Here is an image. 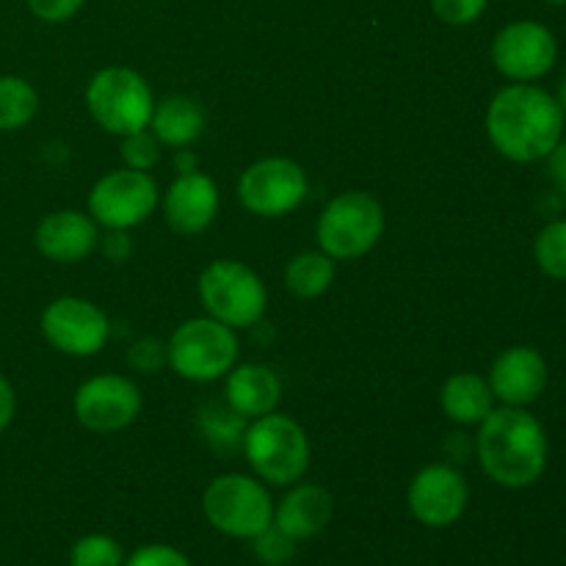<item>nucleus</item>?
<instances>
[{
  "mask_svg": "<svg viewBox=\"0 0 566 566\" xmlns=\"http://www.w3.org/2000/svg\"><path fill=\"white\" fill-rule=\"evenodd\" d=\"M247 420L241 415L232 412L230 407H219V403H208L199 409V431L208 440L213 451L230 453L243 446V434H247Z\"/></svg>",
  "mask_w": 566,
  "mask_h": 566,
  "instance_id": "obj_24",
  "label": "nucleus"
},
{
  "mask_svg": "<svg viewBox=\"0 0 566 566\" xmlns=\"http://www.w3.org/2000/svg\"><path fill=\"white\" fill-rule=\"evenodd\" d=\"M566 114L556 94L536 83H509L486 108V136L512 164H539L564 138Z\"/></svg>",
  "mask_w": 566,
  "mask_h": 566,
  "instance_id": "obj_1",
  "label": "nucleus"
},
{
  "mask_svg": "<svg viewBox=\"0 0 566 566\" xmlns=\"http://www.w3.org/2000/svg\"><path fill=\"white\" fill-rule=\"evenodd\" d=\"M177 171H180V175H186V171H197V158H193L191 153H186V149H182V155L177 158Z\"/></svg>",
  "mask_w": 566,
  "mask_h": 566,
  "instance_id": "obj_36",
  "label": "nucleus"
},
{
  "mask_svg": "<svg viewBox=\"0 0 566 566\" xmlns=\"http://www.w3.org/2000/svg\"><path fill=\"white\" fill-rule=\"evenodd\" d=\"M385 235V208L374 193H337L318 216L315 238L332 260H357Z\"/></svg>",
  "mask_w": 566,
  "mask_h": 566,
  "instance_id": "obj_8",
  "label": "nucleus"
},
{
  "mask_svg": "<svg viewBox=\"0 0 566 566\" xmlns=\"http://www.w3.org/2000/svg\"><path fill=\"white\" fill-rule=\"evenodd\" d=\"M39 111V94L25 77L0 75V133L22 130Z\"/></svg>",
  "mask_w": 566,
  "mask_h": 566,
  "instance_id": "obj_23",
  "label": "nucleus"
},
{
  "mask_svg": "<svg viewBox=\"0 0 566 566\" xmlns=\"http://www.w3.org/2000/svg\"><path fill=\"white\" fill-rule=\"evenodd\" d=\"M558 42L536 20L509 22L492 42V64L512 83H536L556 66Z\"/></svg>",
  "mask_w": 566,
  "mask_h": 566,
  "instance_id": "obj_12",
  "label": "nucleus"
},
{
  "mask_svg": "<svg viewBox=\"0 0 566 566\" xmlns=\"http://www.w3.org/2000/svg\"><path fill=\"white\" fill-rule=\"evenodd\" d=\"M545 164H547V175H551L553 186H556L566 197V138H562V142L553 147V153L547 155Z\"/></svg>",
  "mask_w": 566,
  "mask_h": 566,
  "instance_id": "obj_33",
  "label": "nucleus"
},
{
  "mask_svg": "<svg viewBox=\"0 0 566 566\" xmlns=\"http://www.w3.org/2000/svg\"><path fill=\"white\" fill-rule=\"evenodd\" d=\"M227 407L243 420H258L276 412L282 401V381L269 365L243 363L227 374Z\"/></svg>",
  "mask_w": 566,
  "mask_h": 566,
  "instance_id": "obj_19",
  "label": "nucleus"
},
{
  "mask_svg": "<svg viewBox=\"0 0 566 566\" xmlns=\"http://www.w3.org/2000/svg\"><path fill=\"white\" fill-rule=\"evenodd\" d=\"M545 3H551V6H566V0H545Z\"/></svg>",
  "mask_w": 566,
  "mask_h": 566,
  "instance_id": "obj_38",
  "label": "nucleus"
},
{
  "mask_svg": "<svg viewBox=\"0 0 566 566\" xmlns=\"http://www.w3.org/2000/svg\"><path fill=\"white\" fill-rule=\"evenodd\" d=\"M249 468L263 484L293 486L310 470V437L291 415L271 412L249 420L241 446Z\"/></svg>",
  "mask_w": 566,
  "mask_h": 566,
  "instance_id": "obj_3",
  "label": "nucleus"
},
{
  "mask_svg": "<svg viewBox=\"0 0 566 566\" xmlns=\"http://www.w3.org/2000/svg\"><path fill=\"white\" fill-rule=\"evenodd\" d=\"M556 99H558V105H562L564 114H566V72H564L562 83H558V94H556Z\"/></svg>",
  "mask_w": 566,
  "mask_h": 566,
  "instance_id": "obj_37",
  "label": "nucleus"
},
{
  "mask_svg": "<svg viewBox=\"0 0 566 566\" xmlns=\"http://www.w3.org/2000/svg\"><path fill=\"white\" fill-rule=\"evenodd\" d=\"M86 0H28V9L42 22H66L83 9Z\"/></svg>",
  "mask_w": 566,
  "mask_h": 566,
  "instance_id": "obj_32",
  "label": "nucleus"
},
{
  "mask_svg": "<svg viewBox=\"0 0 566 566\" xmlns=\"http://www.w3.org/2000/svg\"><path fill=\"white\" fill-rule=\"evenodd\" d=\"M160 205L158 182L149 171L114 169L88 191V216L105 230H133L144 224Z\"/></svg>",
  "mask_w": 566,
  "mask_h": 566,
  "instance_id": "obj_9",
  "label": "nucleus"
},
{
  "mask_svg": "<svg viewBox=\"0 0 566 566\" xmlns=\"http://www.w3.org/2000/svg\"><path fill=\"white\" fill-rule=\"evenodd\" d=\"M307 171L291 158H260L238 177V199L243 208L263 219L293 213L307 197Z\"/></svg>",
  "mask_w": 566,
  "mask_h": 566,
  "instance_id": "obj_10",
  "label": "nucleus"
},
{
  "mask_svg": "<svg viewBox=\"0 0 566 566\" xmlns=\"http://www.w3.org/2000/svg\"><path fill=\"white\" fill-rule=\"evenodd\" d=\"M86 108L105 133L130 136L149 127L155 94L142 72L127 66H105L88 81Z\"/></svg>",
  "mask_w": 566,
  "mask_h": 566,
  "instance_id": "obj_6",
  "label": "nucleus"
},
{
  "mask_svg": "<svg viewBox=\"0 0 566 566\" xmlns=\"http://www.w3.org/2000/svg\"><path fill=\"white\" fill-rule=\"evenodd\" d=\"M111 235L105 238L103 249H105V258L114 260V263H122V260L130 254V241H127V235L122 230H108Z\"/></svg>",
  "mask_w": 566,
  "mask_h": 566,
  "instance_id": "obj_35",
  "label": "nucleus"
},
{
  "mask_svg": "<svg viewBox=\"0 0 566 566\" xmlns=\"http://www.w3.org/2000/svg\"><path fill=\"white\" fill-rule=\"evenodd\" d=\"M125 551L108 534H86L72 545L70 566H125Z\"/></svg>",
  "mask_w": 566,
  "mask_h": 566,
  "instance_id": "obj_26",
  "label": "nucleus"
},
{
  "mask_svg": "<svg viewBox=\"0 0 566 566\" xmlns=\"http://www.w3.org/2000/svg\"><path fill=\"white\" fill-rule=\"evenodd\" d=\"M545 426L523 407L492 409L479 423L475 457L486 479L503 490H528L547 470Z\"/></svg>",
  "mask_w": 566,
  "mask_h": 566,
  "instance_id": "obj_2",
  "label": "nucleus"
},
{
  "mask_svg": "<svg viewBox=\"0 0 566 566\" xmlns=\"http://www.w3.org/2000/svg\"><path fill=\"white\" fill-rule=\"evenodd\" d=\"M534 260L547 276L566 282V219L542 227L534 241Z\"/></svg>",
  "mask_w": 566,
  "mask_h": 566,
  "instance_id": "obj_25",
  "label": "nucleus"
},
{
  "mask_svg": "<svg viewBox=\"0 0 566 566\" xmlns=\"http://www.w3.org/2000/svg\"><path fill=\"white\" fill-rule=\"evenodd\" d=\"M202 512L213 531L252 542L274 523V497L258 475L227 473L205 486Z\"/></svg>",
  "mask_w": 566,
  "mask_h": 566,
  "instance_id": "obj_4",
  "label": "nucleus"
},
{
  "mask_svg": "<svg viewBox=\"0 0 566 566\" xmlns=\"http://www.w3.org/2000/svg\"><path fill=\"white\" fill-rule=\"evenodd\" d=\"M335 514V501L329 490L321 484H298L287 486L280 503H274V525L285 531L291 539L307 542L324 534Z\"/></svg>",
  "mask_w": 566,
  "mask_h": 566,
  "instance_id": "obj_18",
  "label": "nucleus"
},
{
  "mask_svg": "<svg viewBox=\"0 0 566 566\" xmlns=\"http://www.w3.org/2000/svg\"><path fill=\"white\" fill-rule=\"evenodd\" d=\"M440 407L451 423L479 426L495 409V396L484 376L462 370L446 379L440 390Z\"/></svg>",
  "mask_w": 566,
  "mask_h": 566,
  "instance_id": "obj_21",
  "label": "nucleus"
},
{
  "mask_svg": "<svg viewBox=\"0 0 566 566\" xmlns=\"http://www.w3.org/2000/svg\"><path fill=\"white\" fill-rule=\"evenodd\" d=\"M197 287L205 313L230 329H249L269 307L265 282L241 260H213L199 274Z\"/></svg>",
  "mask_w": 566,
  "mask_h": 566,
  "instance_id": "obj_7",
  "label": "nucleus"
},
{
  "mask_svg": "<svg viewBox=\"0 0 566 566\" xmlns=\"http://www.w3.org/2000/svg\"><path fill=\"white\" fill-rule=\"evenodd\" d=\"M468 479L453 464H429L409 481V514L426 528H451V525H457L468 512Z\"/></svg>",
  "mask_w": 566,
  "mask_h": 566,
  "instance_id": "obj_14",
  "label": "nucleus"
},
{
  "mask_svg": "<svg viewBox=\"0 0 566 566\" xmlns=\"http://www.w3.org/2000/svg\"><path fill=\"white\" fill-rule=\"evenodd\" d=\"M335 282V260L324 252H302L285 265V287L296 298H318Z\"/></svg>",
  "mask_w": 566,
  "mask_h": 566,
  "instance_id": "obj_22",
  "label": "nucleus"
},
{
  "mask_svg": "<svg viewBox=\"0 0 566 566\" xmlns=\"http://www.w3.org/2000/svg\"><path fill=\"white\" fill-rule=\"evenodd\" d=\"M490 0H431V11L437 14V20H442L446 25L462 28L473 25L481 20V14L486 11Z\"/></svg>",
  "mask_w": 566,
  "mask_h": 566,
  "instance_id": "obj_29",
  "label": "nucleus"
},
{
  "mask_svg": "<svg viewBox=\"0 0 566 566\" xmlns=\"http://www.w3.org/2000/svg\"><path fill=\"white\" fill-rule=\"evenodd\" d=\"M238 335L221 321L188 318L171 332L166 343V363L171 365L180 379L208 385V381L224 379L238 365Z\"/></svg>",
  "mask_w": 566,
  "mask_h": 566,
  "instance_id": "obj_5",
  "label": "nucleus"
},
{
  "mask_svg": "<svg viewBox=\"0 0 566 566\" xmlns=\"http://www.w3.org/2000/svg\"><path fill=\"white\" fill-rule=\"evenodd\" d=\"M127 363L138 374H158L166 365V346H160L155 337H142L127 352Z\"/></svg>",
  "mask_w": 566,
  "mask_h": 566,
  "instance_id": "obj_31",
  "label": "nucleus"
},
{
  "mask_svg": "<svg viewBox=\"0 0 566 566\" xmlns=\"http://www.w3.org/2000/svg\"><path fill=\"white\" fill-rule=\"evenodd\" d=\"M547 379H551L547 359L536 348L512 346L497 354L486 381H490L495 401H501L503 407L528 409L542 398Z\"/></svg>",
  "mask_w": 566,
  "mask_h": 566,
  "instance_id": "obj_15",
  "label": "nucleus"
},
{
  "mask_svg": "<svg viewBox=\"0 0 566 566\" xmlns=\"http://www.w3.org/2000/svg\"><path fill=\"white\" fill-rule=\"evenodd\" d=\"M122 160L127 169L149 171L160 160V142L153 136V130H138L130 136H122Z\"/></svg>",
  "mask_w": 566,
  "mask_h": 566,
  "instance_id": "obj_28",
  "label": "nucleus"
},
{
  "mask_svg": "<svg viewBox=\"0 0 566 566\" xmlns=\"http://www.w3.org/2000/svg\"><path fill=\"white\" fill-rule=\"evenodd\" d=\"M249 545H252L254 558H258L260 564H265V566H285V564L293 562V556H296L298 542L291 539V536H287L285 531H280L274 523H271L269 528H265L263 534L254 536V539L249 542Z\"/></svg>",
  "mask_w": 566,
  "mask_h": 566,
  "instance_id": "obj_27",
  "label": "nucleus"
},
{
  "mask_svg": "<svg viewBox=\"0 0 566 566\" xmlns=\"http://www.w3.org/2000/svg\"><path fill=\"white\" fill-rule=\"evenodd\" d=\"M219 188L202 171H186L177 175L175 182L166 188L160 208L164 219L177 235H199L213 224L219 213Z\"/></svg>",
  "mask_w": 566,
  "mask_h": 566,
  "instance_id": "obj_16",
  "label": "nucleus"
},
{
  "mask_svg": "<svg viewBox=\"0 0 566 566\" xmlns=\"http://www.w3.org/2000/svg\"><path fill=\"white\" fill-rule=\"evenodd\" d=\"M144 398L136 381L119 374H99L83 381L72 398V409L83 429L94 434H114L136 423Z\"/></svg>",
  "mask_w": 566,
  "mask_h": 566,
  "instance_id": "obj_13",
  "label": "nucleus"
},
{
  "mask_svg": "<svg viewBox=\"0 0 566 566\" xmlns=\"http://www.w3.org/2000/svg\"><path fill=\"white\" fill-rule=\"evenodd\" d=\"M125 566H193L191 558L171 545H142L125 558Z\"/></svg>",
  "mask_w": 566,
  "mask_h": 566,
  "instance_id": "obj_30",
  "label": "nucleus"
},
{
  "mask_svg": "<svg viewBox=\"0 0 566 566\" xmlns=\"http://www.w3.org/2000/svg\"><path fill=\"white\" fill-rule=\"evenodd\" d=\"M205 125H208L205 108L186 94H175V97L155 103L153 119H149V130L160 142V147L175 149L191 147L205 133Z\"/></svg>",
  "mask_w": 566,
  "mask_h": 566,
  "instance_id": "obj_20",
  "label": "nucleus"
},
{
  "mask_svg": "<svg viewBox=\"0 0 566 566\" xmlns=\"http://www.w3.org/2000/svg\"><path fill=\"white\" fill-rule=\"evenodd\" d=\"M44 340L66 357H94L111 337V321L97 304L77 296H61L39 318Z\"/></svg>",
  "mask_w": 566,
  "mask_h": 566,
  "instance_id": "obj_11",
  "label": "nucleus"
},
{
  "mask_svg": "<svg viewBox=\"0 0 566 566\" xmlns=\"http://www.w3.org/2000/svg\"><path fill=\"white\" fill-rule=\"evenodd\" d=\"M17 415V392L11 387V381L6 376H0V431H6L11 426Z\"/></svg>",
  "mask_w": 566,
  "mask_h": 566,
  "instance_id": "obj_34",
  "label": "nucleus"
},
{
  "mask_svg": "<svg viewBox=\"0 0 566 566\" xmlns=\"http://www.w3.org/2000/svg\"><path fill=\"white\" fill-rule=\"evenodd\" d=\"M33 241L50 263H81L97 249L99 224L81 210H55L39 221Z\"/></svg>",
  "mask_w": 566,
  "mask_h": 566,
  "instance_id": "obj_17",
  "label": "nucleus"
}]
</instances>
